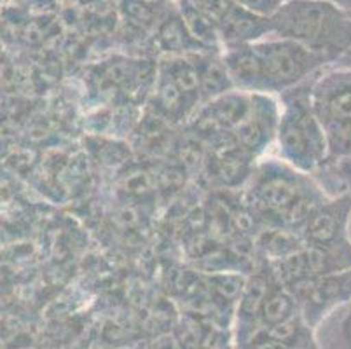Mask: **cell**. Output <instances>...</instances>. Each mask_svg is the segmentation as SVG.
Listing matches in <instances>:
<instances>
[{"label":"cell","mask_w":351,"mask_h":349,"mask_svg":"<svg viewBox=\"0 0 351 349\" xmlns=\"http://www.w3.org/2000/svg\"><path fill=\"white\" fill-rule=\"evenodd\" d=\"M327 197L330 196L324 185L313 175L298 171L282 159H269L250 175L248 203L254 215L269 227L299 232L313 210Z\"/></svg>","instance_id":"obj_1"},{"label":"cell","mask_w":351,"mask_h":349,"mask_svg":"<svg viewBox=\"0 0 351 349\" xmlns=\"http://www.w3.org/2000/svg\"><path fill=\"white\" fill-rule=\"evenodd\" d=\"M274 37L293 40L336 65L351 51V11L320 0H287L271 16Z\"/></svg>","instance_id":"obj_2"},{"label":"cell","mask_w":351,"mask_h":349,"mask_svg":"<svg viewBox=\"0 0 351 349\" xmlns=\"http://www.w3.org/2000/svg\"><path fill=\"white\" fill-rule=\"evenodd\" d=\"M309 81L282 93L276 145L282 161L298 171L317 175L327 165V140L311 105Z\"/></svg>","instance_id":"obj_3"},{"label":"cell","mask_w":351,"mask_h":349,"mask_svg":"<svg viewBox=\"0 0 351 349\" xmlns=\"http://www.w3.org/2000/svg\"><path fill=\"white\" fill-rule=\"evenodd\" d=\"M311 105L327 140V165L351 156V69L328 65L317 73Z\"/></svg>","instance_id":"obj_4"},{"label":"cell","mask_w":351,"mask_h":349,"mask_svg":"<svg viewBox=\"0 0 351 349\" xmlns=\"http://www.w3.org/2000/svg\"><path fill=\"white\" fill-rule=\"evenodd\" d=\"M261 67V93L282 95L320 73L328 63L301 44L282 37L263 38L254 44Z\"/></svg>","instance_id":"obj_5"},{"label":"cell","mask_w":351,"mask_h":349,"mask_svg":"<svg viewBox=\"0 0 351 349\" xmlns=\"http://www.w3.org/2000/svg\"><path fill=\"white\" fill-rule=\"evenodd\" d=\"M274 278L282 285L308 278L325 276L351 269L350 248H327V246L306 245L302 243L295 252L278 261L267 262Z\"/></svg>","instance_id":"obj_6"},{"label":"cell","mask_w":351,"mask_h":349,"mask_svg":"<svg viewBox=\"0 0 351 349\" xmlns=\"http://www.w3.org/2000/svg\"><path fill=\"white\" fill-rule=\"evenodd\" d=\"M351 196L341 192L318 204L302 229L299 230L306 245L327 246V248H350Z\"/></svg>","instance_id":"obj_7"},{"label":"cell","mask_w":351,"mask_h":349,"mask_svg":"<svg viewBox=\"0 0 351 349\" xmlns=\"http://www.w3.org/2000/svg\"><path fill=\"white\" fill-rule=\"evenodd\" d=\"M295 297L308 318H322L336 306L351 300V269L325 276L308 278L283 285Z\"/></svg>","instance_id":"obj_8"},{"label":"cell","mask_w":351,"mask_h":349,"mask_svg":"<svg viewBox=\"0 0 351 349\" xmlns=\"http://www.w3.org/2000/svg\"><path fill=\"white\" fill-rule=\"evenodd\" d=\"M278 121L280 105L273 95L252 93L250 108L243 121L232 131V140L255 159L276 140Z\"/></svg>","instance_id":"obj_9"},{"label":"cell","mask_w":351,"mask_h":349,"mask_svg":"<svg viewBox=\"0 0 351 349\" xmlns=\"http://www.w3.org/2000/svg\"><path fill=\"white\" fill-rule=\"evenodd\" d=\"M217 34L222 49L255 44L273 35L271 18H263L232 0L217 21Z\"/></svg>","instance_id":"obj_10"},{"label":"cell","mask_w":351,"mask_h":349,"mask_svg":"<svg viewBox=\"0 0 351 349\" xmlns=\"http://www.w3.org/2000/svg\"><path fill=\"white\" fill-rule=\"evenodd\" d=\"M220 58L232 88L245 93H261V67L254 44L226 47Z\"/></svg>","instance_id":"obj_11"},{"label":"cell","mask_w":351,"mask_h":349,"mask_svg":"<svg viewBox=\"0 0 351 349\" xmlns=\"http://www.w3.org/2000/svg\"><path fill=\"white\" fill-rule=\"evenodd\" d=\"M298 307V300L289 292V288L283 287L276 280V283L271 288L269 296L264 300L263 309L258 313V318L266 326L280 325V323H285L289 320L295 318Z\"/></svg>","instance_id":"obj_12"},{"label":"cell","mask_w":351,"mask_h":349,"mask_svg":"<svg viewBox=\"0 0 351 349\" xmlns=\"http://www.w3.org/2000/svg\"><path fill=\"white\" fill-rule=\"evenodd\" d=\"M320 171L330 173L332 177H334V180L337 182V185L343 189V192H348L351 196V156L339 159V161L336 163H332V165H327L325 168H322Z\"/></svg>","instance_id":"obj_13"},{"label":"cell","mask_w":351,"mask_h":349,"mask_svg":"<svg viewBox=\"0 0 351 349\" xmlns=\"http://www.w3.org/2000/svg\"><path fill=\"white\" fill-rule=\"evenodd\" d=\"M234 2L263 18H271L278 12L287 0H234Z\"/></svg>","instance_id":"obj_14"},{"label":"cell","mask_w":351,"mask_h":349,"mask_svg":"<svg viewBox=\"0 0 351 349\" xmlns=\"http://www.w3.org/2000/svg\"><path fill=\"white\" fill-rule=\"evenodd\" d=\"M320 2H328V4H334L337 8L351 11V0H320Z\"/></svg>","instance_id":"obj_15"},{"label":"cell","mask_w":351,"mask_h":349,"mask_svg":"<svg viewBox=\"0 0 351 349\" xmlns=\"http://www.w3.org/2000/svg\"><path fill=\"white\" fill-rule=\"evenodd\" d=\"M336 65L346 67V69H351V51H348V53L344 54L343 58H341V60L336 63Z\"/></svg>","instance_id":"obj_16"}]
</instances>
